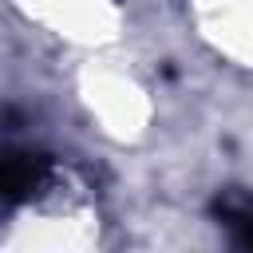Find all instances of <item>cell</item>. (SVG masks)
Wrapping results in <instances>:
<instances>
[{"mask_svg": "<svg viewBox=\"0 0 253 253\" xmlns=\"http://www.w3.org/2000/svg\"><path fill=\"white\" fill-rule=\"evenodd\" d=\"M47 174V158L43 154H32V150H12L8 162H4V194L8 202H24Z\"/></svg>", "mask_w": 253, "mask_h": 253, "instance_id": "cell-1", "label": "cell"}, {"mask_svg": "<svg viewBox=\"0 0 253 253\" xmlns=\"http://www.w3.org/2000/svg\"><path fill=\"white\" fill-rule=\"evenodd\" d=\"M217 225H225L229 229V237H233V245H245V249H253V206L241 198V202H217Z\"/></svg>", "mask_w": 253, "mask_h": 253, "instance_id": "cell-2", "label": "cell"}]
</instances>
